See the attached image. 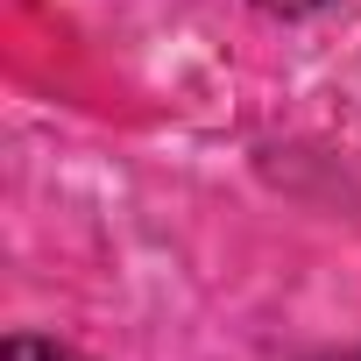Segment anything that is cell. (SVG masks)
Listing matches in <instances>:
<instances>
[{
  "instance_id": "6da1fadb",
  "label": "cell",
  "mask_w": 361,
  "mask_h": 361,
  "mask_svg": "<svg viewBox=\"0 0 361 361\" xmlns=\"http://www.w3.org/2000/svg\"><path fill=\"white\" fill-rule=\"evenodd\" d=\"M0 361H85V354H71V347H57L43 333H15L8 347H0Z\"/></svg>"
},
{
  "instance_id": "7a4b0ae2",
  "label": "cell",
  "mask_w": 361,
  "mask_h": 361,
  "mask_svg": "<svg viewBox=\"0 0 361 361\" xmlns=\"http://www.w3.org/2000/svg\"><path fill=\"white\" fill-rule=\"evenodd\" d=\"M262 15H276V22H305V15H326L333 0H255Z\"/></svg>"
}]
</instances>
